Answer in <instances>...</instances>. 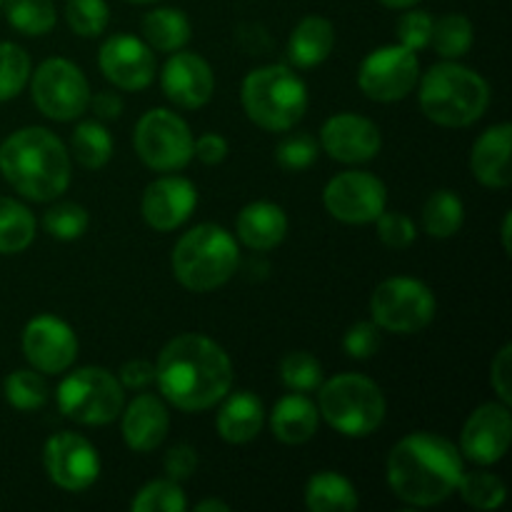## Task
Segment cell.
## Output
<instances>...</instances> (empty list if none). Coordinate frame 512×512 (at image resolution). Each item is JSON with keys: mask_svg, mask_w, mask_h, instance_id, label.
Segmentation results:
<instances>
[{"mask_svg": "<svg viewBox=\"0 0 512 512\" xmlns=\"http://www.w3.org/2000/svg\"><path fill=\"white\" fill-rule=\"evenodd\" d=\"M155 383L173 408L203 413L230 393L233 363L218 343L205 335L185 333L160 350Z\"/></svg>", "mask_w": 512, "mask_h": 512, "instance_id": "6da1fadb", "label": "cell"}, {"mask_svg": "<svg viewBox=\"0 0 512 512\" xmlns=\"http://www.w3.org/2000/svg\"><path fill=\"white\" fill-rule=\"evenodd\" d=\"M463 455L438 433H410L390 450L388 485L403 503L433 508L445 503L463 475Z\"/></svg>", "mask_w": 512, "mask_h": 512, "instance_id": "7a4b0ae2", "label": "cell"}, {"mask_svg": "<svg viewBox=\"0 0 512 512\" xmlns=\"http://www.w3.org/2000/svg\"><path fill=\"white\" fill-rule=\"evenodd\" d=\"M0 173L23 198L48 203L68 190L70 155L50 130H15L0 145Z\"/></svg>", "mask_w": 512, "mask_h": 512, "instance_id": "3957f363", "label": "cell"}, {"mask_svg": "<svg viewBox=\"0 0 512 512\" xmlns=\"http://www.w3.org/2000/svg\"><path fill=\"white\" fill-rule=\"evenodd\" d=\"M490 103V88L475 70L458 63H438L423 75L420 108L425 118L443 128L478 123Z\"/></svg>", "mask_w": 512, "mask_h": 512, "instance_id": "277c9868", "label": "cell"}, {"mask_svg": "<svg viewBox=\"0 0 512 512\" xmlns=\"http://www.w3.org/2000/svg\"><path fill=\"white\" fill-rule=\"evenodd\" d=\"M240 263L238 243L225 228L213 223L195 225L173 250V273L183 288L208 293L235 275Z\"/></svg>", "mask_w": 512, "mask_h": 512, "instance_id": "5b68a950", "label": "cell"}, {"mask_svg": "<svg viewBox=\"0 0 512 512\" xmlns=\"http://www.w3.org/2000/svg\"><path fill=\"white\" fill-rule=\"evenodd\" d=\"M240 100L258 128L285 133L303 120L308 110V88L288 65H263L243 80Z\"/></svg>", "mask_w": 512, "mask_h": 512, "instance_id": "8992f818", "label": "cell"}, {"mask_svg": "<svg viewBox=\"0 0 512 512\" xmlns=\"http://www.w3.org/2000/svg\"><path fill=\"white\" fill-rule=\"evenodd\" d=\"M318 413L345 438H368L385 420V395L365 375H335L320 388Z\"/></svg>", "mask_w": 512, "mask_h": 512, "instance_id": "52a82bcc", "label": "cell"}, {"mask_svg": "<svg viewBox=\"0 0 512 512\" xmlns=\"http://www.w3.org/2000/svg\"><path fill=\"white\" fill-rule=\"evenodd\" d=\"M120 380L105 368H80L58 385V408L80 425H108L123 413Z\"/></svg>", "mask_w": 512, "mask_h": 512, "instance_id": "ba28073f", "label": "cell"}, {"mask_svg": "<svg viewBox=\"0 0 512 512\" xmlns=\"http://www.w3.org/2000/svg\"><path fill=\"white\" fill-rule=\"evenodd\" d=\"M433 290L415 278H390L375 288L370 298L373 323L380 330L398 335H413L428 328L435 318Z\"/></svg>", "mask_w": 512, "mask_h": 512, "instance_id": "9c48e42d", "label": "cell"}, {"mask_svg": "<svg viewBox=\"0 0 512 512\" xmlns=\"http://www.w3.org/2000/svg\"><path fill=\"white\" fill-rule=\"evenodd\" d=\"M135 150L148 168L173 173L193 160V133L173 110H148L135 125Z\"/></svg>", "mask_w": 512, "mask_h": 512, "instance_id": "30bf717a", "label": "cell"}, {"mask_svg": "<svg viewBox=\"0 0 512 512\" xmlns=\"http://www.w3.org/2000/svg\"><path fill=\"white\" fill-rule=\"evenodd\" d=\"M33 103L58 123L80 118L90 105V88L83 70L65 58H50L33 73Z\"/></svg>", "mask_w": 512, "mask_h": 512, "instance_id": "8fae6325", "label": "cell"}, {"mask_svg": "<svg viewBox=\"0 0 512 512\" xmlns=\"http://www.w3.org/2000/svg\"><path fill=\"white\" fill-rule=\"evenodd\" d=\"M418 75L420 63L413 50L403 48V45H385V48L373 50L363 60L358 85L370 100L398 103L413 93Z\"/></svg>", "mask_w": 512, "mask_h": 512, "instance_id": "7c38bea8", "label": "cell"}, {"mask_svg": "<svg viewBox=\"0 0 512 512\" xmlns=\"http://www.w3.org/2000/svg\"><path fill=\"white\" fill-rule=\"evenodd\" d=\"M323 203L325 210L340 223L365 225L378 220V215L385 210V203H388V193L373 173L348 170V173L335 175L325 185Z\"/></svg>", "mask_w": 512, "mask_h": 512, "instance_id": "4fadbf2b", "label": "cell"}, {"mask_svg": "<svg viewBox=\"0 0 512 512\" xmlns=\"http://www.w3.org/2000/svg\"><path fill=\"white\" fill-rule=\"evenodd\" d=\"M43 463L48 478L68 493H83L100 475L98 450L78 433H58L48 438Z\"/></svg>", "mask_w": 512, "mask_h": 512, "instance_id": "5bb4252c", "label": "cell"}, {"mask_svg": "<svg viewBox=\"0 0 512 512\" xmlns=\"http://www.w3.org/2000/svg\"><path fill=\"white\" fill-rule=\"evenodd\" d=\"M23 353L38 373H65L78 358V338L65 320L38 315L23 330Z\"/></svg>", "mask_w": 512, "mask_h": 512, "instance_id": "9a60e30c", "label": "cell"}, {"mask_svg": "<svg viewBox=\"0 0 512 512\" xmlns=\"http://www.w3.org/2000/svg\"><path fill=\"white\" fill-rule=\"evenodd\" d=\"M512 440V418L505 403H485L475 410L460 433V453L478 465L505 458Z\"/></svg>", "mask_w": 512, "mask_h": 512, "instance_id": "2e32d148", "label": "cell"}, {"mask_svg": "<svg viewBox=\"0 0 512 512\" xmlns=\"http://www.w3.org/2000/svg\"><path fill=\"white\" fill-rule=\"evenodd\" d=\"M105 78L120 90H143L155 78V55L148 43L133 35H113L98 53Z\"/></svg>", "mask_w": 512, "mask_h": 512, "instance_id": "e0dca14e", "label": "cell"}, {"mask_svg": "<svg viewBox=\"0 0 512 512\" xmlns=\"http://www.w3.org/2000/svg\"><path fill=\"white\" fill-rule=\"evenodd\" d=\"M320 145L338 163H368L380 153V130L373 120L355 113H338L325 120Z\"/></svg>", "mask_w": 512, "mask_h": 512, "instance_id": "ac0fdd59", "label": "cell"}, {"mask_svg": "<svg viewBox=\"0 0 512 512\" xmlns=\"http://www.w3.org/2000/svg\"><path fill=\"white\" fill-rule=\"evenodd\" d=\"M160 83H163V93L170 103L185 110H195L203 108L213 98L215 75L200 55L175 50L165 63Z\"/></svg>", "mask_w": 512, "mask_h": 512, "instance_id": "d6986e66", "label": "cell"}, {"mask_svg": "<svg viewBox=\"0 0 512 512\" xmlns=\"http://www.w3.org/2000/svg\"><path fill=\"white\" fill-rule=\"evenodd\" d=\"M198 205V190L188 178L168 175L145 188L143 218L145 223L160 233L180 228L193 215Z\"/></svg>", "mask_w": 512, "mask_h": 512, "instance_id": "ffe728a7", "label": "cell"}, {"mask_svg": "<svg viewBox=\"0 0 512 512\" xmlns=\"http://www.w3.org/2000/svg\"><path fill=\"white\" fill-rule=\"evenodd\" d=\"M170 428L168 408L158 395H138L125 408L123 415V438L125 445L135 453H150L165 440Z\"/></svg>", "mask_w": 512, "mask_h": 512, "instance_id": "44dd1931", "label": "cell"}, {"mask_svg": "<svg viewBox=\"0 0 512 512\" xmlns=\"http://www.w3.org/2000/svg\"><path fill=\"white\" fill-rule=\"evenodd\" d=\"M510 143V123H500L485 130L478 138V143L473 145L470 170L488 188L503 190L510 185Z\"/></svg>", "mask_w": 512, "mask_h": 512, "instance_id": "7402d4cb", "label": "cell"}, {"mask_svg": "<svg viewBox=\"0 0 512 512\" xmlns=\"http://www.w3.org/2000/svg\"><path fill=\"white\" fill-rule=\"evenodd\" d=\"M285 233H288V215L280 205L258 200V203H250L240 210L238 238L250 250L265 253V250L278 248L285 240Z\"/></svg>", "mask_w": 512, "mask_h": 512, "instance_id": "603a6c76", "label": "cell"}, {"mask_svg": "<svg viewBox=\"0 0 512 512\" xmlns=\"http://www.w3.org/2000/svg\"><path fill=\"white\" fill-rule=\"evenodd\" d=\"M223 400L225 403L218 413L220 438L233 445H243L258 438L265 423V408L258 395L243 390L230 398L225 395Z\"/></svg>", "mask_w": 512, "mask_h": 512, "instance_id": "cb8c5ba5", "label": "cell"}, {"mask_svg": "<svg viewBox=\"0 0 512 512\" xmlns=\"http://www.w3.org/2000/svg\"><path fill=\"white\" fill-rule=\"evenodd\" d=\"M320 413L313 405V400L305 398L303 393H290L278 400L273 410L270 428L273 435L285 445H303L318 430Z\"/></svg>", "mask_w": 512, "mask_h": 512, "instance_id": "d4e9b609", "label": "cell"}, {"mask_svg": "<svg viewBox=\"0 0 512 512\" xmlns=\"http://www.w3.org/2000/svg\"><path fill=\"white\" fill-rule=\"evenodd\" d=\"M335 28L323 15H308L290 33L288 58L298 68H315L333 53Z\"/></svg>", "mask_w": 512, "mask_h": 512, "instance_id": "484cf974", "label": "cell"}, {"mask_svg": "<svg viewBox=\"0 0 512 512\" xmlns=\"http://www.w3.org/2000/svg\"><path fill=\"white\" fill-rule=\"evenodd\" d=\"M358 503V490L340 473L323 470L305 485V508L310 512H350Z\"/></svg>", "mask_w": 512, "mask_h": 512, "instance_id": "4316f807", "label": "cell"}, {"mask_svg": "<svg viewBox=\"0 0 512 512\" xmlns=\"http://www.w3.org/2000/svg\"><path fill=\"white\" fill-rule=\"evenodd\" d=\"M143 35L150 48L160 53H175L188 45L190 20L178 8H155L143 18Z\"/></svg>", "mask_w": 512, "mask_h": 512, "instance_id": "83f0119b", "label": "cell"}, {"mask_svg": "<svg viewBox=\"0 0 512 512\" xmlns=\"http://www.w3.org/2000/svg\"><path fill=\"white\" fill-rule=\"evenodd\" d=\"M35 240V218L23 203L0 198V255L23 253Z\"/></svg>", "mask_w": 512, "mask_h": 512, "instance_id": "f1b7e54d", "label": "cell"}, {"mask_svg": "<svg viewBox=\"0 0 512 512\" xmlns=\"http://www.w3.org/2000/svg\"><path fill=\"white\" fill-rule=\"evenodd\" d=\"M465 220L463 200L453 190H438L428 198L423 208V225L430 238H453Z\"/></svg>", "mask_w": 512, "mask_h": 512, "instance_id": "f546056e", "label": "cell"}, {"mask_svg": "<svg viewBox=\"0 0 512 512\" xmlns=\"http://www.w3.org/2000/svg\"><path fill=\"white\" fill-rule=\"evenodd\" d=\"M5 18L18 33L38 38L53 30L55 5L50 0H5Z\"/></svg>", "mask_w": 512, "mask_h": 512, "instance_id": "4dcf8cb0", "label": "cell"}, {"mask_svg": "<svg viewBox=\"0 0 512 512\" xmlns=\"http://www.w3.org/2000/svg\"><path fill=\"white\" fill-rule=\"evenodd\" d=\"M473 23H470L465 15L450 13L445 18L433 20V35H430V43L438 50L440 58H463L465 53L473 45Z\"/></svg>", "mask_w": 512, "mask_h": 512, "instance_id": "1f68e13d", "label": "cell"}, {"mask_svg": "<svg viewBox=\"0 0 512 512\" xmlns=\"http://www.w3.org/2000/svg\"><path fill=\"white\" fill-rule=\"evenodd\" d=\"M73 155L83 168L98 170L108 165L110 155H113V140L105 125L88 120L80 123L73 133Z\"/></svg>", "mask_w": 512, "mask_h": 512, "instance_id": "d6a6232c", "label": "cell"}, {"mask_svg": "<svg viewBox=\"0 0 512 512\" xmlns=\"http://www.w3.org/2000/svg\"><path fill=\"white\" fill-rule=\"evenodd\" d=\"M3 393L5 400H8L15 410L33 413V410H40L48 403L50 390L40 373H33V370H15V373H10L8 378H5Z\"/></svg>", "mask_w": 512, "mask_h": 512, "instance_id": "836d02e7", "label": "cell"}, {"mask_svg": "<svg viewBox=\"0 0 512 512\" xmlns=\"http://www.w3.org/2000/svg\"><path fill=\"white\" fill-rule=\"evenodd\" d=\"M455 490L475 510H498L505 503L503 480L493 473H483V470H475V473L463 470Z\"/></svg>", "mask_w": 512, "mask_h": 512, "instance_id": "e575fe53", "label": "cell"}, {"mask_svg": "<svg viewBox=\"0 0 512 512\" xmlns=\"http://www.w3.org/2000/svg\"><path fill=\"white\" fill-rule=\"evenodd\" d=\"M280 380L293 393H310L323 385V365L305 350H295L280 363Z\"/></svg>", "mask_w": 512, "mask_h": 512, "instance_id": "d590c367", "label": "cell"}, {"mask_svg": "<svg viewBox=\"0 0 512 512\" xmlns=\"http://www.w3.org/2000/svg\"><path fill=\"white\" fill-rule=\"evenodd\" d=\"M30 80V58L20 45L0 43V103L23 93Z\"/></svg>", "mask_w": 512, "mask_h": 512, "instance_id": "8d00e7d4", "label": "cell"}, {"mask_svg": "<svg viewBox=\"0 0 512 512\" xmlns=\"http://www.w3.org/2000/svg\"><path fill=\"white\" fill-rule=\"evenodd\" d=\"M65 20L80 38H98L108 28V3L105 0H68L65 3Z\"/></svg>", "mask_w": 512, "mask_h": 512, "instance_id": "74e56055", "label": "cell"}, {"mask_svg": "<svg viewBox=\"0 0 512 512\" xmlns=\"http://www.w3.org/2000/svg\"><path fill=\"white\" fill-rule=\"evenodd\" d=\"M133 512H183L188 508L185 493L175 480H153L130 503Z\"/></svg>", "mask_w": 512, "mask_h": 512, "instance_id": "f35d334b", "label": "cell"}, {"mask_svg": "<svg viewBox=\"0 0 512 512\" xmlns=\"http://www.w3.org/2000/svg\"><path fill=\"white\" fill-rule=\"evenodd\" d=\"M88 210L78 203H60L45 213L43 225L53 238L58 240H78L88 230Z\"/></svg>", "mask_w": 512, "mask_h": 512, "instance_id": "ab89813d", "label": "cell"}, {"mask_svg": "<svg viewBox=\"0 0 512 512\" xmlns=\"http://www.w3.org/2000/svg\"><path fill=\"white\" fill-rule=\"evenodd\" d=\"M275 158H278L280 168L290 170V173H298V170L310 168L318 160V143H315L313 135L293 133L278 145Z\"/></svg>", "mask_w": 512, "mask_h": 512, "instance_id": "60d3db41", "label": "cell"}, {"mask_svg": "<svg viewBox=\"0 0 512 512\" xmlns=\"http://www.w3.org/2000/svg\"><path fill=\"white\" fill-rule=\"evenodd\" d=\"M430 35H433V15L425 10L408 8V13L400 15L398 20V40L403 48L408 50H423L430 45Z\"/></svg>", "mask_w": 512, "mask_h": 512, "instance_id": "b9f144b4", "label": "cell"}, {"mask_svg": "<svg viewBox=\"0 0 512 512\" xmlns=\"http://www.w3.org/2000/svg\"><path fill=\"white\" fill-rule=\"evenodd\" d=\"M380 345H383L380 328L375 323H368V320H365V323H355L343 338L345 355L353 360L373 358V355H378Z\"/></svg>", "mask_w": 512, "mask_h": 512, "instance_id": "7bdbcfd3", "label": "cell"}, {"mask_svg": "<svg viewBox=\"0 0 512 512\" xmlns=\"http://www.w3.org/2000/svg\"><path fill=\"white\" fill-rule=\"evenodd\" d=\"M378 235L388 248L393 250H405L415 243L418 238V230L415 223L403 213H380L378 215Z\"/></svg>", "mask_w": 512, "mask_h": 512, "instance_id": "ee69618b", "label": "cell"}, {"mask_svg": "<svg viewBox=\"0 0 512 512\" xmlns=\"http://www.w3.org/2000/svg\"><path fill=\"white\" fill-rule=\"evenodd\" d=\"M195 468H198V453H195L193 445H173V448L165 453V473L170 480L180 483V480L193 478Z\"/></svg>", "mask_w": 512, "mask_h": 512, "instance_id": "f6af8a7d", "label": "cell"}, {"mask_svg": "<svg viewBox=\"0 0 512 512\" xmlns=\"http://www.w3.org/2000/svg\"><path fill=\"white\" fill-rule=\"evenodd\" d=\"M490 383L498 393L500 403H512V345H503L495 355L493 368H490Z\"/></svg>", "mask_w": 512, "mask_h": 512, "instance_id": "bcb514c9", "label": "cell"}, {"mask_svg": "<svg viewBox=\"0 0 512 512\" xmlns=\"http://www.w3.org/2000/svg\"><path fill=\"white\" fill-rule=\"evenodd\" d=\"M193 155L205 165L223 163L228 155V140L218 133H205L198 140H193Z\"/></svg>", "mask_w": 512, "mask_h": 512, "instance_id": "7dc6e473", "label": "cell"}, {"mask_svg": "<svg viewBox=\"0 0 512 512\" xmlns=\"http://www.w3.org/2000/svg\"><path fill=\"white\" fill-rule=\"evenodd\" d=\"M238 43L245 53L250 55H265L273 48V40H270L268 30L258 23H243L238 28Z\"/></svg>", "mask_w": 512, "mask_h": 512, "instance_id": "c3c4849f", "label": "cell"}, {"mask_svg": "<svg viewBox=\"0 0 512 512\" xmlns=\"http://www.w3.org/2000/svg\"><path fill=\"white\" fill-rule=\"evenodd\" d=\"M120 385L123 388H133V390H143L148 388L150 383L155 380V365H150L148 360H130L120 368Z\"/></svg>", "mask_w": 512, "mask_h": 512, "instance_id": "681fc988", "label": "cell"}, {"mask_svg": "<svg viewBox=\"0 0 512 512\" xmlns=\"http://www.w3.org/2000/svg\"><path fill=\"white\" fill-rule=\"evenodd\" d=\"M90 105H93L95 115L100 120H115L123 113V98L118 93H113V90H103L95 98H90Z\"/></svg>", "mask_w": 512, "mask_h": 512, "instance_id": "f907efd6", "label": "cell"}, {"mask_svg": "<svg viewBox=\"0 0 512 512\" xmlns=\"http://www.w3.org/2000/svg\"><path fill=\"white\" fill-rule=\"evenodd\" d=\"M195 510L198 512H228L230 508L225 503H220V500H203V503L195 505Z\"/></svg>", "mask_w": 512, "mask_h": 512, "instance_id": "816d5d0a", "label": "cell"}, {"mask_svg": "<svg viewBox=\"0 0 512 512\" xmlns=\"http://www.w3.org/2000/svg\"><path fill=\"white\" fill-rule=\"evenodd\" d=\"M378 3L385 5V8H390V10H408V8H415L420 0H378Z\"/></svg>", "mask_w": 512, "mask_h": 512, "instance_id": "f5cc1de1", "label": "cell"}, {"mask_svg": "<svg viewBox=\"0 0 512 512\" xmlns=\"http://www.w3.org/2000/svg\"><path fill=\"white\" fill-rule=\"evenodd\" d=\"M510 223H512V215L508 213L503 218V248H505V253L510 255V250H512V243H510Z\"/></svg>", "mask_w": 512, "mask_h": 512, "instance_id": "db71d44e", "label": "cell"}, {"mask_svg": "<svg viewBox=\"0 0 512 512\" xmlns=\"http://www.w3.org/2000/svg\"><path fill=\"white\" fill-rule=\"evenodd\" d=\"M130 3H153V0H130Z\"/></svg>", "mask_w": 512, "mask_h": 512, "instance_id": "11a10c76", "label": "cell"}, {"mask_svg": "<svg viewBox=\"0 0 512 512\" xmlns=\"http://www.w3.org/2000/svg\"><path fill=\"white\" fill-rule=\"evenodd\" d=\"M5 3V0H0V5H3Z\"/></svg>", "mask_w": 512, "mask_h": 512, "instance_id": "9f6ffc18", "label": "cell"}]
</instances>
